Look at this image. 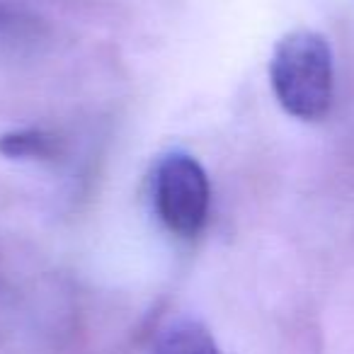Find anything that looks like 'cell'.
<instances>
[{"label": "cell", "mask_w": 354, "mask_h": 354, "mask_svg": "<svg viewBox=\"0 0 354 354\" xmlns=\"http://www.w3.org/2000/svg\"><path fill=\"white\" fill-rule=\"evenodd\" d=\"M270 83L286 114L320 122L333 104V54L328 39L313 30L284 35L272 51Z\"/></svg>", "instance_id": "obj_1"}, {"label": "cell", "mask_w": 354, "mask_h": 354, "mask_svg": "<svg viewBox=\"0 0 354 354\" xmlns=\"http://www.w3.org/2000/svg\"><path fill=\"white\" fill-rule=\"evenodd\" d=\"M153 202L167 231L180 238H194L207 223L212 204L204 167L183 151L162 156L153 172Z\"/></svg>", "instance_id": "obj_2"}, {"label": "cell", "mask_w": 354, "mask_h": 354, "mask_svg": "<svg viewBox=\"0 0 354 354\" xmlns=\"http://www.w3.org/2000/svg\"><path fill=\"white\" fill-rule=\"evenodd\" d=\"M151 354H221V349L199 320L183 318L158 335Z\"/></svg>", "instance_id": "obj_3"}, {"label": "cell", "mask_w": 354, "mask_h": 354, "mask_svg": "<svg viewBox=\"0 0 354 354\" xmlns=\"http://www.w3.org/2000/svg\"><path fill=\"white\" fill-rule=\"evenodd\" d=\"M59 141L41 129H25L0 136V153L8 158H54Z\"/></svg>", "instance_id": "obj_4"}]
</instances>
